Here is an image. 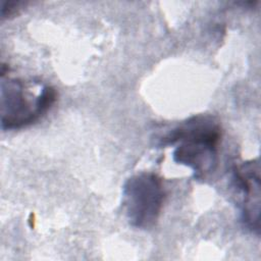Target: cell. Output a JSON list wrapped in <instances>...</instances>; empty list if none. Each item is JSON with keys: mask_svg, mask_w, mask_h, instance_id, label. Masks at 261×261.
<instances>
[{"mask_svg": "<svg viewBox=\"0 0 261 261\" xmlns=\"http://www.w3.org/2000/svg\"><path fill=\"white\" fill-rule=\"evenodd\" d=\"M220 139L219 120L211 114H197L161 137L158 145H176L174 162L190 167L196 179H205L216 169Z\"/></svg>", "mask_w": 261, "mask_h": 261, "instance_id": "6da1fadb", "label": "cell"}, {"mask_svg": "<svg viewBox=\"0 0 261 261\" xmlns=\"http://www.w3.org/2000/svg\"><path fill=\"white\" fill-rule=\"evenodd\" d=\"M18 79H2L1 127L3 130L20 129L34 124L51 109L57 99L56 90L42 86L35 94Z\"/></svg>", "mask_w": 261, "mask_h": 261, "instance_id": "7a4b0ae2", "label": "cell"}, {"mask_svg": "<svg viewBox=\"0 0 261 261\" xmlns=\"http://www.w3.org/2000/svg\"><path fill=\"white\" fill-rule=\"evenodd\" d=\"M165 199L162 178L154 172L130 175L122 186V207L130 226L150 229L157 223Z\"/></svg>", "mask_w": 261, "mask_h": 261, "instance_id": "3957f363", "label": "cell"}, {"mask_svg": "<svg viewBox=\"0 0 261 261\" xmlns=\"http://www.w3.org/2000/svg\"><path fill=\"white\" fill-rule=\"evenodd\" d=\"M232 185L241 197V222L250 232H260V166L259 160L234 165L231 171Z\"/></svg>", "mask_w": 261, "mask_h": 261, "instance_id": "277c9868", "label": "cell"}, {"mask_svg": "<svg viewBox=\"0 0 261 261\" xmlns=\"http://www.w3.org/2000/svg\"><path fill=\"white\" fill-rule=\"evenodd\" d=\"M25 2L22 1H6L2 3L1 6V16L3 18H8L17 14L23 6H25Z\"/></svg>", "mask_w": 261, "mask_h": 261, "instance_id": "5b68a950", "label": "cell"}]
</instances>
